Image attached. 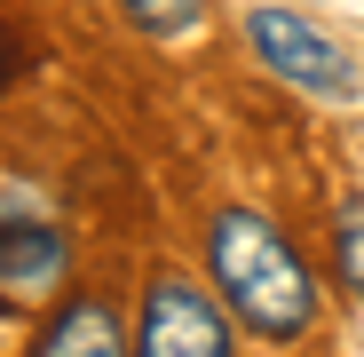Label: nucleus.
<instances>
[{
  "label": "nucleus",
  "instance_id": "1",
  "mask_svg": "<svg viewBox=\"0 0 364 357\" xmlns=\"http://www.w3.org/2000/svg\"><path fill=\"white\" fill-rule=\"evenodd\" d=\"M206 262H214V286H222V302L237 310L246 333L293 341V333L317 326V278L262 207H222L206 222Z\"/></svg>",
  "mask_w": 364,
  "mask_h": 357
},
{
  "label": "nucleus",
  "instance_id": "2",
  "mask_svg": "<svg viewBox=\"0 0 364 357\" xmlns=\"http://www.w3.org/2000/svg\"><path fill=\"white\" fill-rule=\"evenodd\" d=\"M246 40H254V56L277 72V80H293L301 95H325V103H348L356 88H364V72H356V56L325 32V24H309V16H293V9H254L246 16Z\"/></svg>",
  "mask_w": 364,
  "mask_h": 357
},
{
  "label": "nucleus",
  "instance_id": "3",
  "mask_svg": "<svg viewBox=\"0 0 364 357\" xmlns=\"http://www.w3.org/2000/svg\"><path fill=\"white\" fill-rule=\"evenodd\" d=\"M127 357H237L230 318L214 310V294L182 270H151L143 286V318H135V349Z\"/></svg>",
  "mask_w": 364,
  "mask_h": 357
},
{
  "label": "nucleus",
  "instance_id": "4",
  "mask_svg": "<svg viewBox=\"0 0 364 357\" xmlns=\"http://www.w3.org/2000/svg\"><path fill=\"white\" fill-rule=\"evenodd\" d=\"M72 270V247L48 214L0 207V294H48L55 278Z\"/></svg>",
  "mask_w": 364,
  "mask_h": 357
},
{
  "label": "nucleus",
  "instance_id": "5",
  "mask_svg": "<svg viewBox=\"0 0 364 357\" xmlns=\"http://www.w3.org/2000/svg\"><path fill=\"white\" fill-rule=\"evenodd\" d=\"M127 349H135V333H127V318H119L111 294H72V302H55V318L32 341V357H127Z\"/></svg>",
  "mask_w": 364,
  "mask_h": 357
},
{
  "label": "nucleus",
  "instance_id": "6",
  "mask_svg": "<svg viewBox=\"0 0 364 357\" xmlns=\"http://www.w3.org/2000/svg\"><path fill=\"white\" fill-rule=\"evenodd\" d=\"M119 9H127L135 32H151V40H182V32L206 24V0H119Z\"/></svg>",
  "mask_w": 364,
  "mask_h": 357
},
{
  "label": "nucleus",
  "instance_id": "7",
  "mask_svg": "<svg viewBox=\"0 0 364 357\" xmlns=\"http://www.w3.org/2000/svg\"><path fill=\"white\" fill-rule=\"evenodd\" d=\"M333 270H341V286L364 302V199H348L341 222H333Z\"/></svg>",
  "mask_w": 364,
  "mask_h": 357
},
{
  "label": "nucleus",
  "instance_id": "8",
  "mask_svg": "<svg viewBox=\"0 0 364 357\" xmlns=\"http://www.w3.org/2000/svg\"><path fill=\"white\" fill-rule=\"evenodd\" d=\"M16 80V56H9V40H0V88H9Z\"/></svg>",
  "mask_w": 364,
  "mask_h": 357
}]
</instances>
